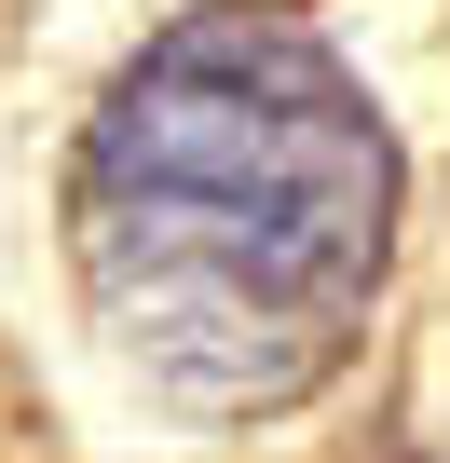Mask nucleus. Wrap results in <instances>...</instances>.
<instances>
[{
    "mask_svg": "<svg viewBox=\"0 0 450 463\" xmlns=\"http://www.w3.org/2000/svg\"><path fill=\"white\" fill-rule=\"evenodd\" d=\"M396 260V137L328 28L205 0L96 96L69 150V273L164 409H301Z\"/></svg>",
    "mask_w": 450,
    "mask_h": 463,
    "instance_id": "1",
    "label": "nucleus"
}]
</instances>
